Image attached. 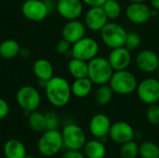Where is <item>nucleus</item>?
Wrapping results in <instances>:
<instances>
[{"label": "nucleus", "mask_w": 159, "mask_h": 158, "mask_svg": "<svg viewBox=\"0 0 159 158\" xmlns=\"http://www.w3.org/2000/svg\"><path fill=\"white\" fill-rule=\"evenodd\" d=\"M48 101L55 107H64L72 97V89L69 82L61 76H53L45 85Z\"/></svg>", "instance_id": "obj_1"}, {"label": "nucleus", "mask_w": 159, "mask_h": 158, "mask_svg": "<svg viewBox=\"0 0 159 158\" xmlns=\"http://www.w3.org/2000/svg\"><path fill=\"white\" fill-rule=\"evenodd\" d=\"M88 64V77L93 85L101 86L109 83L115 71L112 68L108 59L97 56L90 60Z\"/></svg>", "instance_id": "obj_2"}, {"label": "nucleus", "mask_w": 159, "mask_h": 158, "mask_svg": "<svg viewBox=\"0 0 159 158\" xmlns=\"http://www.w3.org/2000/svg\"><path fill=\"white\" fill-rule=\"evenodd\" d=\"M108 84L114 93L118 95H129L136 91L138 80L136 76L127 69L115 71Z\"/></svg>", "instance_id": "obj_3"}, {"label": "nucleus", "mask_w": 159, "mask_h": 158, "mask_svg": "<svg viewBox=\"0 0 159 158\" xmlns=\"http://www.w3.org/2000/svg\"><path fill=\"white\" fill-rule=\"evenodd\" d=\"M63 147L61 132H60L58 129L45 130L37 144L38 152L46 157L56 156Z\"/></svg>", "instance_id": "obj_4"}, {"label": "nucleus", "mask_w": 159, "mask_h": 158, "mask_svg": "<svg viewBox=\"0 0 159 158\" xmlns=\"http://www.w3.org/2000/svg\"><path fill=\"white\" fill-rule=\"evenodd\" d=\"M100 33L102 43L113 49L124 46L128 32L122 25L114 21H108Z\"/></svg>", "instance_id": "obj_5"}, {"label": "nucleus", "mask_w": 159, "mask_h": 158, "mask_svg": "<svg viewBox=\"0 0 159 158\" xmlns=\"http://www.w3.org/2000/svg\"><path fill=\"white\" fill-rule=\"evenodd\" d=\"M63 146L67 150H81L87 142L84 129L76 124H68L61 131Z\"/></svg>", "instance_id": "obj_6"}, {"label": "nucleus", "mask_w": 159, "mask_h": 158, "mask_svg": "<svg viewBox=\"0 0 159 158\" xmlns=\"http://www.w3.org/2000/svg\"><path fill=\"white\" fill-rule=\"evenodd\" d=\"M99 50L100 46L95 39L84 36L72 45L71 54L73 58H76L89 62L90 60L98 56Z\"/></svg>", "instance_id": "obj_7"}, {"label": "nucleus", "mask_w": 159, "mask_h": 158, "mask_svg": "<svg viewBox=\"0 0 159 158\" xmlns=\"http://www.w3.org/2000/svg\"><path fill=\"white\" fill-rule=\"evenodd\" d=\"M16 101L18 105L26 113L35 111L41 102V96L38 90L32 86H23L17 91Z\"/></svg>", "instance_id": "obj_8"}, {"label": "nucleus", "mask_w": 159, "mask_h": 158, "mask_svg": "<svg viewBox=\"0 0 159 158\" xmlns=\"http://www.w3.org/2000/svg\"><path fill=\"white\" fill-rule=\"evenodd\" d=\"M138 98L143 103L150 105L159 102V80L154 77L143 79L137 86Z\"/></svg>", "instance_id": "obj_9"}, {"label": "nucleus", "mask_w": 159, "mask_h": 158, "mask_svg": "<svg viewBox=\"0 0 159 158\" xmlns=\"http://www.w3.org/2000/svg\"><path fill=\"white\" fill-rule=\"evenodd\" d=\"M21 12L31 21H41L48 17L49 9L43 0H25L21 6Z\"/></svg>", "instance_id": "obj_10"}, {"label": "nucleus", "mask_w": 159, "mask_h": 158, "mask_svg": "<svg viewBox=\"0 0 159 158\" xmlns=\"http://www.w3.org/2000/svg\"><path fill=\"white\" fill-rule=\"evenodd\" d=\"M126 18L133 24L143 25L152 17V9L145 3H129L125 9Z\"/></svg>", "instance_id": "obj_11"}, {"label": "nucleus", "mask_w": 159, "mask_h": 158, "mask_svg": "<svg viewBox=\"0 0 159 158\" xmlns=\"http://www.w3.org/2000/svg\"><path fill=\"white\" fill-rule=\"evenodd\" d=\"M108 136L114 142L123 144L134 140L135 131L128 122L117 121L112 124Z\"/></svg>", "instance_id": "obj_12"}, {"label": "nucleus", "mask_w": 159, "mask_h": 158, "mask_svg": "<svg viewBox=\"0 0 159 158\" xmlns=\"http://www.w3.org/2000/svg\"><path fill=\"white\" fill-rule=\"evenodd\" d=\"M56 8L63 19L77 20L83 13L84 3L81 0H58Z\"/></svg>", "instance_id": "obj_13"}, {"label": "nucleus", "mask_w": 159, "mask_h": 158, "mask_svg": "<svg viewBox=\"0 0 159 158\" xmlns=\"http://www.w3.org/2000/svg\"><path fill=\"white\" fill-rule=\"evenodd\" d=\"M135 63L141 72L152 74L159 68V56L151 49H143L137 54Z\"/></svg>", "instance_id": "obj_14"}, {"label": "nucleus", "mask_w": 159, "mask_h": 158, "mask_svg": "<svg viewBox=\"0 0 159 158\" xmlns=\"http://www.w3.org/2000/svg\"><path fill=\"white\" fill-rule=\"evenodd\" d=\"M112 126V122L108 115L105 114H96L94 115L89 124V129L90 134L96 139H103L106 138L109 134L110 129Z\"/></svg>", "instance_id": "obj_15"}, {"label": "nucleus", "mask_w": 159, "mask_h": 158, "mask_svg": "<svg viewBox=\"0 0 159 158\" xmlns=\"http://www.w3.org/2000/svg\"><path fill=\"white\" fill-rule=\"evenodd\" d=\"M108 22V18L102 7H89L85 14V25L93 32H100Z\"/></svg>", "instance_id": "obj_16"}, {"label": "nucleus", "mask_w": 159, "mask_h": 158, "mask_svg": "<svg viewBox=\"0 0 159 158\" xmlns=\"http://www.w3.org/2000/svg\"><path fill=\"white\" fill-rule=\"evenodd\" d=\"M108 61L114 71L127 70L132 61L130 50L128 49L125 46L113 48L109 53Z\"/></svg>", "instance_id": "obj_17"}, {"label": "nucleus", "mask_w": 159, "mask_h": 158, "mask_svg": "<svg viewBox=\"0 0 159 158\" xmlns=\"http://www.w3.org/2000/svg\"><path fill=\"white\" fill-rule=\"evenodd\" d=\"M86 25L82 21L77 20H68L62 28V38L70 42L72 45L86 35Z\"/></svg>", "instance_id": "obj_18"}, {"label": "nucleus", "mask_w": 159, "mask_h": 158, "mask_svg": "<svg viewBox=\"0 0 159 158\" xmlns=\"http://www.w3.org/2000/svg\"><path fill=\"white\" fill-rule=\"evenodd\" d=\"M33 72L36 78L45 84L54 76V68L52 63L47 59H39L33 65Z\"/></svg>", "instance_id": "obj_19"}, {"label": "nucleus", "mask_w": 159, "mask_h": 158, "mask_svg": "<svg viewBox=\"0 0 159 158\" xmlns=\"http://www.w3.org/2000/svg\"><path fill=\"white\" fill-rule=\"evenodd\" d=\"M3 153L6 158H24L27 156L24 144L16 139H10L5 142Z\"/></svg>", "instance_id": "obj_20"}, {"label": "nucleus", "mask_w": 159, "mask_h": 158, "mask_svg": "<svg viewBox=\"0 0 159 158\" xmlns=\"http://www.w3.org/2000/svg\"><path fill=\"white\" fill-rule=\"evenodd\" d=\"M83 150L86 158H104L106 156L105 144L99 139L87 142Z\"/></svg>", "instance_id": "obj_21"}, {"label": "nucleus", "mask_w": 159, "mask_h": 158, "mask_svg": "<svg viewBox=\"0 0 159 158\" xmlns=\"http://www.w3.org/2000/svg\"><path fill=\"white\" fill-rule=\"evenodd\" d=\"M93 83L90 81L89 77H82L75 79L73 84L71 85L72 94L76 98H86L89 96L92 90Z\"/></svg>", "instance_id": "obj_22"}, {"label": "nucleus", "mask_w": 159, "mask_h": 158, "mask_svg": "<svg viewBox=\"0 0 159 158\" xmlns=\"http://www.w3.org/2000/svg\"><path fill=\"white\" fill-rule=\"evenodd\" d=\"M88 61L76 58H72V60H70L68 62V71L75 79L88 77Z\"/></svg>", "instance_id": "obj_23"}, {"label": "nucleus", "mask_w": 159, "mask_h": 158, "mask_svg": "<svg viewBox=\"0 0 159 158\" xmlns=\"http://www.w3.org/2000/svg\"><path fill=\"white\" fill-rule=\"evenodd\" d=\"M20 52V44L13 39H6L0 44V56L6 60H10L17 57Z\"/></svg>", "instance_id": "obj_24"}, {"label": "nucleus", "mask_w": 159, "mask_h": 158, "mask_svg": "<svg viewBox=\"0 0 159 158\" xmlns=\"http://www.w3.org/2000/svg\"><path fill=\"white\" fill-rule=\"evenodd\" d=\"M113 95H114V91L109 86V84H104L99 86V88L96 89L94 99L98 105L105 106L112 101Z\"/></svg>", "instance_id": "obj_25"}, {"label": "nucleus", "mask_w": 159, "mask_h": 158, "mask_svg": "<svg viewBox=\"0 0 159 158\" xmlns=\"http://www.w3.org/2000/svg\"><path fill=\"white\" fill-rule=\"evenodd\" d=\"M28 124L31 129L36 132H43L46 130V117L45 115L38 112L34 111L29 114Z\"/></svg>", "instance_id": "obj_26"}, {"label": "nucleus", "mask_w": 159, "mask_h": 158, "mask_svg": "<svg viewBox=\"0 0 159 158\" xmlns=\"http://www.w3.org/2000/svg\"><path fill=\"white\" fill-rule=\"evenodd\" d=\"M102 9L104 10L108 20H116L121 16L122 7L117 0H107L102 6Z\"/></svg>", "instance_id": "obj_27"}, {"label": "nucleus", "mask_w": 159, "mask_h": 158, "mask_svg": "<svg viewBox=\"0 0 159 158\" xmlns=\"http://www.w3.org/2000/svg\"><path fill=\"white\" fill-rule=\"evenodd\" d=\"M139 156L142 158H159V146L153 142H144L139 145Z\"/></svg>", "instance_id": "obj_28"}, {"label": "nucleus", "mask_w": 159, "mask_h": 158, "mask_svg": "<svg viewBox=\"0 0 159 158\" xmlns=\"http://www.w3.org/2000/svg\"><path fill=\"white\" fill-rule=\"evenodd\" d=\"M119 154L121 158H136L139 156V145L133 141L121 144Z\"/></svg>", "instance_id": "obj_29"}, {"label": "nucleus", "mask_w": 159, "mask_h": 158, "mask_svg": "<svg viewBox=\"0 0 159 158\" xmlns=\"http://www.w3.org/2000/svg\"><path fill=\"white\" fill-rule=\"evenodd\" d=\"M142 44V37L135 32H128L124 46L130 51L137 49Z\"/></svg>", "instance_id": "obj_30"}, {"label": "nucleus", "mask_w": 159, "mask_h": 158, "mask_svg": "<svg viewBox=\"0 0 159 158\" xmlns=\"http://www.w3.org/2000/svg\"><path fill=\"white\" fill-rule=\"evenodd\" d=\"M147 121L153 126L159 125V105L157 103L150 104L146 110Z\"/></svg>", "instance_id": "obj_31"}, {"label": "nucleus", "mask_w": 159, "mask_h": 158, "mask_svg": "<svg viewBox=\"0 0 159 158\" xmlns=\"http://www.w3.org/2000/svg\"><path fill=\"white\" fill-rule=\"evenodd\" d=\"M46 117V130L58 129L60 127V118L54 112H48L45 114Z\"/></svg>", "instance_id": "obj_32"}, {"label": "nucleus", "mask_w": 159, "mask_h": 158, "mask_svg": "<svg viewBox=\"0 0 159 158\" xmlns=\"http://www.w3.org/2000/svg\"><path fill=\"white\" fill-rule=\"evenodd\" d=\"M71 48L72 44L63 38H61L56 45V51L59 54H66L67 52L71 51Z\"/></svg>", "instance_id": "obj_33"}, {"label": "nucleus", "mask_w": 159, "mask_h": 158, "mask_svg": "<svg viewBox=\"0 0 159 158\" xmlns=\"http://www.w3.org/2000/svg\"><path fill=\"white\" fill-rule=\"evenodd\" d=\"M9 113V106L7 101L3 98H0V119L5 118Z\"/></svg>", "instance_id": "obj_34"}, {"label": "nucleus", "mask_w": 159, "mask_h": 158, "mask_svg": "<svg viewBox=\"0 0 159 158\" xmlns=\"http://www.w3.org/2000/svg\"><path fill=\"white\" fill-rule=\"evenodd\" d=\"M61 158H86V156L80 150H67Z\"/></svg>", "instance_id": "obj_35"}, {"label": "nucleus", "mask_w": 159, "mask_h": 158, "mask_svg": "<svg viewBox=\"0 0 159 158\" xmlns=\"http://www.w3.org/2000/svg\"><path fill=\"white\" fill-rule=\"evenodd\" d=\"M85 5L89 6V7H102L107 0H81Z\"/></svg>", "instance_id": "obj_36"}, {"label": "nucleus", "mask_w": 159, "mask_h": 158, "mask_svg": "<svg viewBox=\"0 0 159 158\" xmlns=\"http://www.w3.org/2000/svg\"><path fill=\"white\" fill-rule=\"evenodd\" d=\"M149 3L153 9H156L159 12V0H149Z\"/></svg>", "instance_id": "obj_37"}, {"label": "nucleus", "mask_w": 159, "mask_h": 158, "mask_svg": "<svg viewBox=\"0 0 159 158\" xmlns=\"http://www.w3.org/2000/svg\"><path fill=\"white\" fill-rule=\"evenodd\" d=\"M129 3H144L146 0H128Z\"/></svg>", "instance_id": "obj_38"}, {"label": "nucleus", "mask_w": 159, "mask_h": 158, "mask_svg": "<svg viewBox=\"0 0 159 158\" xmlns=\"http://www.w3.org/2000/svg\"><path fill=\"white\" fill-rule=\"evenodd\" d=\"M157 78L159 80V68L157 69Z\"/></svg>", "instance_id": "obj_39"}, {"label": "nucleus", "mask_w": 159, "mask_h": 158, "mask_svg": "<svg viewBox=\"0 0 159 158\" xmlns=\"http://www.w3.org/2000/svg\"><path fill=\"white\" fill-rule=\"evenodd\" d=\"M24 158H36V157H34V156H26Z\"/></svg>", "instance_id": "obj_40"}, {"label": "nucleus", "mask_w": 159, "mask_h": 158, "mask_svg": "<svg viewBox=\"0 0 159 158\" xmlns=\"http://www.w3.org/2000/svg\"><path fill=\"white\" fill-rule=\"evenodd\" d=\"M158 18H159V12H158Z\"/></svg>", "instance_id": "obj_41"}]
</instances>
